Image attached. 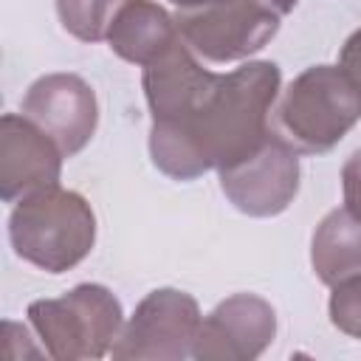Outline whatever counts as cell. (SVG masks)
<instances>
[{"label": "cell", "instance_id": "cell-1", "mask_svg": "<svg viewBox=\"0 0 361 361\" xmlns=\"http://www.w3.org/2000/svg\"><path fill=\"white\" fill-rule=\"evenodd\" d=\"M279 85V65L268 59L245 62L217 76L195 113L152 121V164L172 180H195L209 169L220 172L248 158L274 133L268 116Z\"/></svg>", "mask_w": 361, "mask_h": 361}, {"label": "cell", "instance_id": "cell-2", "mask_svg": "<svg viewBox=\"0 0 361 361\" xmlns=\"http://www.w3.org/2000/svg\"><path fill=\"white\" fill-rule=\"evenodd\" d=\"M8 240L14 254L34 268L65 274L93 251L96 214L79 192L51 186L11 209Z\"/></svg>", "mask_w": 361, "mask_h": 361}, {"label": "cell", "instance_id": "cell-3", "mask_svg": "<svg viewBox=\"0 0 361 361\" xmlns=\"http://www.w3.org/2000/svg\"><path fill=\"white\" fill-rule=\"evenodd\" d=\"M276 118L296 152L322 155L358 124L361 90L338 65H313L288 85Z\"/></svg>", "mask_w": 361, "mask_h": 361}, {"label": "cell", "instance_id": "cell-4", "mask_svg": "<svg viewBox=\"0 0 361 361\" xmlns=\"http://www.w3.org/2000/svg\"><path fill=\"white\" fill-rule=\"evenodd\" d=\"M28 322L51 358L85 361L113 350L124 327V313L110 288L85 282L59 299L31 302Z\"/></svg>", "mask_w": 361, "mask_h": 361}, {"label": "cell", "instance_id": "cell-5", "mask_svg": "<svg viewBox=\"0 0 361 361\" xmlns=\"http://www.w3.org/2000/svg\"><path fill=\"white\" fill-rule=\"evenodd\" d=\"M279 11L265 0H214L200 8L178 11L180 39L209 62L248 59L279 31Z\"/></svg>", "mask_w": 361, "mask_h": 361}, {"label": "cell", "instance_id": "cell-6", "mask_svg": "<svg viewBox=\"0 0 361 361\" xmlns=\"http://www.w3.org/2000/svg\"><path fill=\"white\" fill-rule=\"evenodd\" d=\"M200 322V307L186 290H149L121 327L110 355L118 361H180L192 355Z\"/></svg>", "mask_w": 361, "mask_h": 361}, {"label": "cell", "instance_id": "cell-7", "mask_svg": "<svg viewBox=\"0 0 361 361\" xmlns=\"http://www.w3.org/2000/svg\"><path fill=\"white\" fill-rule=\"evenodd\" d=\"M220 189L228 203L248 217L282 214L299 192V152L276 133L248 158L220 169Z\"/></svg>", "mask_w": 361, "mask_h": 361}, {"label": "cell", "instance_id": "cell-8", "mask_svg": "<svg viewBox=\"0 0 361 361\" xmlns=\"http://www.w3.org/2000/svg\"><path fill=\"white\" fill-rule=\"evenodd\" d=\"M20 113L48 133L65 158L87 147L99 124L93 87L76 73H45L23 96Z\"/></svg>", "mask_w": 361, "mask_h": 361}, {"label": "cell", "instance_id": "cell-9", "mask_svg": "<svg viewBox=\"0 0 361 361\" xmlns=\"http://www.w3.org/2000/svg\"><path fill=\"white\" fill-rule=\"evenodd\" d=\"M276 336V313L257 293L223 299L203 322L192 347L197 361H254Z\"/></svg>", "mask_w": 361, "mask_h": 361}, {"label": "cell", "instance_id": "cell-10", "mask_svg": "<svg viewBox=\"0 0 361 361\" xmlns=\"http://www.w3.org/2000/svg\"><path fill=\"white\" fill-rule=\"evenodd\" d=\"M62 149L23 113L0 118V197L20 203L42 189L59 186Z\"/></svg>", "mask_w": 361, "mask_h": 361}, {"label": "cell", "instance_id": "cell-11", "mask_svg": "<svg viewBox=\"0 0 361 361\" xmlns=\"http://www.w3.org/2000/svg\"><path fill=\"white\" fill-rule=\"evenodd\" d=\"M217 73L206 71L195 51L178 39L169 51H164L155 62L144 68V96L152 113V121L183 118L200 107L206 93L212 90Z\"/></svg>", "mask_w": 361, "mask_h": 361}, {"label": "cell", "instance_id": "cell-12", "mask_svg": "<svg viewBox=\"0 0 361 361\" xmlns=\"http://www.w3.org/2000/svg\"><path fill=\"white\" fill-rule=\"evenodd\" d=\"M104 39L116 56L147 68L180 39V31L164 6L152 0H127L116 11Z\"/></svg>", "mask_w": 361, "mask_h": 361}, {"label": "cell", "instance_id": "cell-13", "mask_svg": "<svg viewBox=\"0 0 361 361\" xmlns=\"http://www.w3.org/2000/svg\"><path fill=\"white\" fill-rule=\"evenodd\" d=\"M310 265L324 285L361 274V220L347 209H333L322 217L310 240Z\"/></svg>", "mask_w": 361, "mask_h": 361}, {"label": "cell", "instance_id": "cell-14", "mask_svg": "<svg viewBox=\"0 0 361 361\" xmlns=\"http://www.w3.org/2000/svg\"><path fill=\"white\" fill-rule=\"evenodd\" d=\"M124 3L127 0H56V14L71 37L99 42L107 37L110 23Z\"/></svg>", "mask_w": 361, "mask_h": 361}, {"label": "cell", "instance_id": "cell-15", "mask_svg": "<svg viewBox=\"0 0 361 361\" xmlns=\"http://www.w3.org/2000/svg\"><path fill=\"white\" fill-rule=\"evenodd\" d=\"M327 313L336 330L350 338H361V274L344 276L333 285Z\"/></svg>", "mask_w": 361, "mask_h": 361}, {"label": "cell", "instance_id": "cell-16", "mask_svg": "<svg viewBox=\"0 0 361 361\" xmlns=\"http://www.w3.org/2000/svg\"><path fill=\"white\" fill-rule=\"evenodd\" d=\"M341 192H344V209L355 220H361V149H355L341 166Z\"/></svg>", "mask_w": 361, "mask_h": 361}, {"label": "cell", "instance_id": "cell-17", "mask_svg": "<svg viewBox=\"0 0 361 361\" xmlns=\"http://www.w3.org/2000/svg\"><path fill=\"white\" fill-rule=\"evenodd\" d=\"M338 68L355 82V87L361 90V28L353 31L338 54Z\"/></svg>", "mask_w": 361, "mask_h": 361}, {"label": "cell", "instance_id": "cell-18", "mask_svg": "<svg viewBox=\"0 0 361 361\" xmlns=\"http://www.w3.org/2000/svg\"><path fill=\"white\" fill-rule=\"evenodd\" d=\"M265 3H268L274 11H279V14H290L299 0H265Z\"/></svg>", "mask_w": 361, "mask_h": 361}, {"label": "cell", "instance_id": "cell-19", "mask_svg": "<svg viewBox=\"0 0 361 361\" xmlns=\"http://www.w3.org/2000/svg\"><path fill=\"white\" fill-rule=\"evenodd\" d=\"M172 6H178L180 11H186V8H200V6H209V3H214V0H169Z\"/></svg>", "mask_w": 361, "mask_h": 361}]
</instances>
